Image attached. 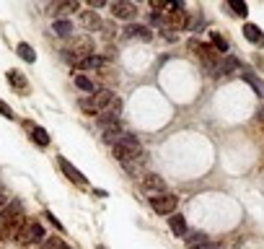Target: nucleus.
<instances>
[{"label": "nucleus", "instance_id": "c85d7f7f", "mask_svg": "<svg viewBox=\"0 0 264 249\" xmlns=\"http://www.w3.org/2000/svg\"><path fill=\"white\" fill-rule=\"evenodd\" d=\"M75 10H78V3H73V0H70V3H62V5H60V13H75Z\"/></svg>", "mask_w": 264, "mask_h": 249}, {"label": "nucleus", "instance_id": "423d86ee", "mask_svg": "<svg viewBox=\"0 0 264 249\" xmlns=\"http://www.w3.org/2000/svg\"><path fill=\"white\" fill-rule=\"evenodd\" d=\"M37 242H44V229L39 223H26L18 236V244H37Z\"/></svg>", "mask_w": 264, "mask_h": 249}, {"label": "nucleus", "instance_id": "4468645a", "mask_svg": "<svg viewBox=\"0 0 264 249\" xmlns=\"http://www.w3.org/2000/svg\"><path fill=\"white\" fill-rule=\"evenodd\" d=\"M29 132H31V140L37 143V145H42V148H47V145H50V132L44 130V127H39V124H34V122H31Z\"/></svg>", "mask_w": 264, "mask_h": 249}, {"label": "nucleus", "instance_id": "9d476101", "mask_svg": "<svg viewBox=\"0 0 264 249\" xmlns=\"http://www.w3.org/2000/svg\"><path fill=\"white\" fill-rule=\"evenodd\" d=\"M143 189L151 192V195H153V192H156V195H158V192H163V189H166L163 177H158V174H145V177H143Z\"/></svg>", "mask_w": 264, "mask_h": 249}, {"label": "nucleus", "instance_id": "5701e85b", "mask_svg": "<svg viewBox=\"0 0 264 249\" xmlns=\"http://www.w3.org/2000/svg\"><path fill=\"white\" fill-rule=\"evenodd\" d=\"M244 81L251 86V88H254V91L259 94V96H264V83L259 81V78L257 75H251V73H244Z\"/></svg>", "mask_w": 264, "mask_h": 249}, {"label": "nucleus", "instance_id": "a878e982", "mask_svg": "<svg viewBox=\"0 0 264 249\" xmlns=\"http://www.w3.org/2000/svg\"><path fill=\"white\" fill-rule=\"evenodd\" d=\"M212 50H217V52H228V42H225V37H220V34H215V31H212Z\"/></svg>", "mask_w": 264, "mask_h": 249}, {"label": "nucleus", "instance_id": "f257e3e1", "mask_svg": "<svg viewBox=\"0 0 264 249\" xmlns=\"http://www.w3.org/2000/svg\"><path fill=\"white\" fill-rule=\"evenodd\" d=\"M140 140L135 138V135H130V132H124L122 135V140L111 148V153H114V158H119L122 164H132V158H137L140 156Z\"/></svg>", "mask_w": 264, "mask_h": 249}, {"label": "nucleus", "instance_id": "f8f14e48", "mask_svg": "<svg viewBox=\"0 0 264 249\" xmlns=\"http://www.w3.org/2000/svg\"><path fill=\"white\" fill-rule=\"evenodd\" d=\"M21 202H8L5 205V210H0V226H5L8 221H13V218H18L21 216Z\"/></svg>", "mask_w": 264, "mask_h": 249}, {"label": "nucleus", "instance_id": "39448f33", "mask_svg": "<svg viewBox=\"0 0 264 249\" xmlns=\"http://www.w3.org/2000/svg\"><path fill=\"white\" fill-rule=\"evenodd\" d=\"M24 226H26V218H24V213H21L18 218L8 221L3 229H0V239H3V242H13V239H18L21 231H24Z\"/></svg>", "mask_w": 264, "mask_h": 249}, {"label": "nucleus", "instance_id": "393cba45", "mask_svg": "<svg viewBox=\"0 0 264 249\" xmlns=\"http://www.w3.org/2000/svg\"><path fill=\"white\" fill-rule=\"evenodd\" d=\"M101 65H104V58H99V55H91L88 60L78 62V67H86V70H88V67H101Z\"/></svg>", "mask_w": 264, "mask_h": 249}, {"label": "nucleus", "instance_id": "7c9ffc66", "mask_svg": "<svg viewBox=\"0 0 264 249\" xmlns=\"http://www.w3.org/2000/svg\"><path fill=\"white\" fill-rule=\"evenodd\" d=\"M160 34H163V39H168V42H176V31H171V29H160Z\"/></svg>", "mask_w": 264, "mask_h": 249}, {"label": "nucleus", "instance_id": "6e6552de", "mask_svg": "<svg viewBox=\"0 0 264 249\" xmlns=\"http://www.w3.org/2000/svg\"><path fill=\"white\" fill-rule=\"evenodd\" d=\"M111 16H117L122 21H132L137 16V8L130 3V0H117V3H111Z\"/></svg>", "mask_w": 264, "mask_h": 249}, {"label": "nucleus", "instance_id": "dca6fc26", "mask_svg": "<svg viewBox=\"0 0 264 249\" xmlns=\"http://www.w3.org/2000/svg\"><path fill=\"white\" fill-rule=\"evenodd\" d=\"M236 67H238V60H236V58H225V60L217 62V67H215L212 73H215V78H223V75H228V73H233Z\"/></svg>", "mask_w": 264, "mask_h": 249}, {"label": "nucleus", "instance_id": "f704fd0d", "mask_svg": "<svg viewBox=\"0 0 264 249\" xmlns=\"http://www.w3.org/2000/svg\"><path fill=\"white\" fill-rule=\"evenodd\" d=\"M96 249H104V247H96Z\"/></svg>", "mask_w": 264, "mask_h": 249}, {"label": "nucleus", "instance_id": "72a5a7b5", "mask_svg": "<svg viewBox=\"0 0 264 249\" xmlns=\"http://www.w3.org/2000/svg\"><path fill=\"white\" fill-rule=\"evenodd\" d=\"M259 120L264 122V107H262V112H259Z\"/></svg>", "mask_w": 264, "mask_h": 249}, {"label": "nucleus", "instance_id": "2eb2a0df", "mask_svg": "<svg viewBox=\"0 0 264 249\" xmlns=\"http://www.w3.org/2000/svg\"><path fill=\"white\" fill-rule=\"evenodd\" d=\"M168 229L174 236H187V221L184 216H179V213H174V216L168 218Z\"/></svg>", "mask_w": 264, "mask_h": 249}, {"label": "nucleus", "instance_id": "412c9836", "mask_svg": "<svg viewBox=\"0 0 264 249\" xmlns=\"http://www.w3.org/2000/svg\"><path fill=\"white\" fill-rule=\"evenodd\" d=\"M208 242H210V239H208V236H205V234H200V231H197V234H189V236H187V247H189V249H200L202 244H208Z\"/></svg>", "mask_w": 264, "mask_h": 249}, {"label": "nucleus", "instance_id": "b1692460", "mask_svg": "<svg viewBox=\"0 0 264 249\" xmlns=\"http://www.w3.org/2000/svg\"><path fill=\"white\" fill-rule=\"evenodd\" d=\"M228 8H231L233 13H238L241 18L249 16V8H246V3H241V0H231V3H228Z\"/></svg>", "mask_w": 264, "mask_h": 249}, {"label": "nucleus", "instance_id": "0eeeda50", "mask_svg": "<svg viewBox=\"0 0 264 249\" xmlns=\"http://www.w3.org/2000/svg\"><path fill=\"white\" fill-rule=\"evenodd\" d=\"M57 164H60V169H62V174L67 177V179H70V182H75V185H80V187H88V179L83 177V174H80L78 172V169L70 164V161H67V158H57Z\"/></svg>", "mask_w": 264, "mask_h": 249}, {"label": "nucleus", "instance_id": "f03ea898", "mask_svg": "<svg viewBox=\"0 0 264 249\" xmlns=\"http://www.w3.org/2000/svg\"><path fill=\"white\" fill-rule=\"evenodd\" d=\"M111 101H114L111 91H109V88H101V91H94L91 99L80 101V109H83L86 115H99V112H106L111 107Z\"/></svg>", "mask_w": 264, "mask_h": 249}, {"label": "nucleus", "instance_id": "9b49d317", "mask_svg": "<svg viewBox=\"0 0 264 249\" xmlns=\"http://www.w3.org/2000/svg\"><path fill=\"white\" fill-rule=\"evenodd\" d=\"M124 37H130V39H143V42H151L153 39V31L151 29H145L140 24H130L127 29H124Z\"/></svg>", "mask_w": 264, "mask_h": 249}, {"label": "nucleus", "instance_id": "bb28decb", "mask_svg": "<svg viewBox=\"0 0 264 249\" xmlns=\"http://www.w3.org/2000/svg\"><path fill=\"white\" fill-rule=\"evenodd\" d=\"M75 86L80 88V91H94V83H91L88 75H78L75 78Z\"/></svg>", "mask_w": 264, "mask_h": 249}, {"label": "nucleus", "instance_id": "ddd939ff", "mask_svg": "<svg viewBox=\"0 0 264 249\" xmlns=\"http://www.w3.org/2000/svg\"><path fill=\"white\" fill-rule=\"evenodd\" d=\"M244 37H246L249 42L259 44V47L264 50V31H262L259 26H254V24H244Z\"/></svg>", "mask_w": 264, "mask_h": 249}, {"label": "nucleus", "instance_id": "20e7f679", "mask_svg": "<svg viewBox=\"0 0 264 249\" xmlns=\"http://www.w3.org/2000/svg\"><path fill=\"white\" fill-rule=\"evenodd\" d=\"M176 205H179L176 195H153L151 197V208L158 213V216H174Z\"/></svg>", "mask_w": 264, "mask_h": 249}, {"label": "nucleus", "instance_id": "1a4fd4ad", "mask_svg": "<svg viewBox=\"0 0 264 249\" xmlns=\"http://www.w3.org/2000/svg\"><path fill=\"white\" fill-rule=\"evenodd\" d=\"M166 24L171 26V29H187L189 26V16H187V10L184 8H179V10H171L168 13V18H166Z\"/></svg>", "mask_w": 264, "mask_h": 249}, {"label": "nucleus", "instance_id": "2f4dec72", "mask_svg": "<svg viewBox=\"0 0 264 249\" xmlns=\"http://www.w3.org/2000/svg\"><path fill=\"white\" fill-rule=\"evenodd\" d=\"M5 205H8V195H5L3 189H0V208H5Z\"/></svg>", "mask_w": 264, "mask_h": 249}, {"label": "nucleus", "instance_id": "7ed1b4c3", "mask_svg": "<svg viewBox=\"0 0 264 249\" xmlns=\"http://www.w3.org/2000/svg\"><path fill=\"white\" fill-rule=\"evenodd\" d=\"M189 50L192 52H197L200 55V60L205 62V67H210V70H215L217 67V55H215V50H212V44H208V42H200V39H192L189 42Z\"/></svg>", "mask_w": 264, "mask_h": 249}, {"label": "nucleus", "instance_id": "c756f323", "mask_svg": "<svg viewBox=\"0 0 264 249\" xmlns=\"http://www.w3.org/2000/svg\"><path fill=\"white\" fill-rule=\"evenodd\" d=\"M44 216H47V221H50V223L54 226V229H60V231H65V229H62V223H60V221H57V218L52 216V213H50V210H47V213H44Z\"/></svg>", "mask_w": 264, "mask_h": 249}, {"label": "nucleus", "instance_id": "6ab92c4d", "mask_svg": "<svg viewBox=\"0 0 264 249\" xmlns=\"http://www.w3.org/2000/svg\"><path fill=\"white\" fill-rule=\"evenodd\" d=\"M80 21H83V26H86V29H91V31L101 29V18L94 13V10H83V13H80Z\"/></svg>", "mask_w": 264, "mask_h": 249}, {"label": "nucleus", "instance_id": "aec40b11", "mask_svg": "<svg viewBox=\"0 0 264 249\" xmlns=\"http://www.w3.org/2000/svg\"><path fill=\"white\" fill-rule=\"evenodd\" d=\"M16 52H18V58H21V60H26V62H37V52H34V47H29L26 42H21L18 47H16Z\"/></svg>", "mask_w": 264, "mask_h": 249}, {"label": "nucleus", "instance_id": "4be33fe9", "mask_svg": "<svg viewBox=\"0 0 264 249\" xmlns=\"http://www.w3.org/2000/svg\"><path fill=\"white\" fill-rule=\"evenodd\" d=\"M42 249H70V244H65L62 239H57V236H50V239L42 242Z\"/></svg>", "mask_w": 264, "mask_h": 249}, {"label": "nucleus", "instance_id": "a211bd4d", "mask_svg": "<svg viewBox=\"0 0 264 249\" xmlns=\"http://www.w3.org/2000/svg\"><path fill=\"white\" fill-rule=\"evenodd\" d=\"M52 29H54L57 37H62V39H67V37L73 34V24H70L67 18H57L54 24H52Z\"/></svg>", "mask_w": 264, "mask_h": 249}, {"label": "nucleus", "instance_id": "cd10ccee", "mask_svg": "<svg viewBox=\"0 0 264 249\" xmlns=\"http://www.w3.org/2000/svg\"><path fill=\"white\" fill-rule=\"evenodd\" d=\"M0 115H3V117H8V120H13V109H10V107L5 104V101H3V99H0Z\"/></svg>", "mask_w": 264, "mask_h": 249}, {"label": "nucleus", "instance_id": "473e14b6", "mask_svg": "<svg viewBox=\"0 0 264 249\" xmlns=\"http://www.w3.org/2000/svg\"><path fill=\"white\" fill-rule=\"evenodd\" d=\"M200 249H220V244H215V242H208V244H202Z\"/></svg>", "mask_w": 264, "mask_h": 249}, {"label": "nucleus", "instance_id": "f3484780", "mask_svg": "<svg viewBox=\"0 0 264 249\" xmlns=\"http://www.w3.org/2000/svg\"><path fill=\"white\" fill-rule=\"evenodd\" d=\"M8 83L13 86L18 94H26V78L21 70H8Z\"/></svg>", "mask_w": 264, "mask_h": 249}]
</instances>
